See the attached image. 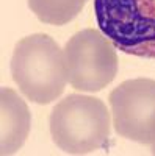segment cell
Listing matches in <instances>:
<instances>
[{
  "mask_svg": "<svg viewBox=\"0 0 155 156\" xmlns=\"http://www.w3.org/2000/svg\"><path fill=\"white\" fill-rule=\"evenodd\" d=\"M94 14L118 50L155 59V0H94Z\"/></svg>",
  "mask_w": 155,
  "mask_h": 156,
  "instance_id": "3",
  "label": "cell"
},
{
  "mask_svg": "<svg viewBox=\"0 0 155 156\" xmlns=\"http://www.w3.org/2000/svg\"><path fill=\"white\" fill-rule=\"evenodd\" d=\"M0 112H2V131H0V153L14 154L22 148L30 133L31 117L28 106L14 90L2 87L0 94Z\"/></svg>",
  "mask_w": 155,
  "mask_h": 156,
  "instance_id": "6",
  "label": "cell"
},
{
  "mask_svg": "<svg viewBox=\"0 0 155 156\" xmlns=\"http://www.w3.org/2000/svg\"><path fill=\"white\" fill-rule=\"evenodd\" d=\"M11 75L30 101L49 105L63 94L68 81L64 50L49 34H30L14 47Z\"/></svg>",
  "mask_w": 155,
  "mask_h": 156,
  "instance_id": "1",
  "label": "cell"
},
{
  "mask_svg": "<svg viewBox=\"0 0 155 156\" xmlns=\"http://www.w3.org/2000/svg\"><path fill=\"white\" fill-rule=\"evenodd\" d=\"M69 84L82 92H99L118 73V53L113 42L99 30L75 33L64 47Z\"/></svg>",
  "mask_w": 155,
  "mask_h": 156,
  "instance_id": "4",
  "label": "cell"
},
{
  "mask_svg": "<svg viewBox=\"0 0 155 156\" xmlns=\"http://www.w3.org/2000/svg\"><path fill=\"white\" fill-rule=\"evenodd\" d=\"M88 0H28L33 14L49 25H66L79 16Z\"/></svg>",
  "mask_w": 155,
  "mask_h": 156,
  "instance_id": "7",
  "label": "cell"
},
{
  "mask_svg": "<svg viewBox=\"0 0 155 156\" xmlns=\"http://www.w3.org/2000/svg\"><path fill=\"white\" fill-rule=\"evenodd\" d=\"M108 101L121 137L149 147L155 144V80H125L110 92Z\"/></svg>",
  "mask_w": 155,
  "mask_h": 156,
  "instance_id": "5",
  "label": "cell"
},
{
  "mask_svg": "<svg viewBox=\"0 0 155 156\" xmlns=\"http://www.w3.org/2000/svg\"><path fill=\"white\" fill-rule=\"evenodd\" d=\"M55 145L69 154H88L103 148L110 139V112L100 98L71 94L50 112Z\"/></svg>",
  "mask_w": 155,
  "mask_h": 156,
  "instance_id": "2",
  "label": "cell"
},
{
  "mask_svg": "<svg viewBox=\"0 0 155 156\" xmlns=\"http://www.w3.org/2000/svg\"><path fill=\"white\" fill-rule=\"evenodd\" d=\"M150 151H152V154H155V144L150 145Z\"/></svg>",
  "mask_w": 155,
  "mask_h": 156,
  "instance_id": "8",
  "label": "cell"
}]
</instances>
